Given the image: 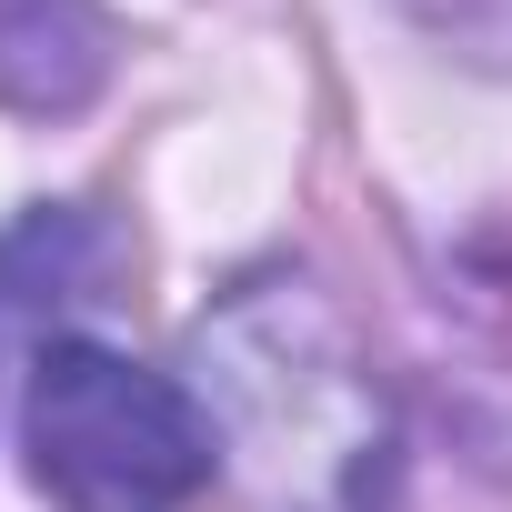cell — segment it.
Wrapping results in <instances>:
<instances>
[{"mask_svg": "<svg viewBox=\"0 0 512 512\" xmlns=\"http://www.w3.org/2000/svg\"><path fill=\"white\" fill-rule=\"evenodd\" d=\"M21 452L61 512H171L221 462L201 402L101 342H51L31 362Z\"/></svg>", "mask_w": 512, "mask_h": 512, "instance_id": "obj_1", "label": "cell"}, {"mask_svg": "<svg viewBox=\"0 0 512 512\" xmlns=\"http://www.w3.org/2000/svg\"><path fill=\"white\" fill-rule=\"evenodd\" d=\"M111 81L101 0H0V111L61 121Z\"/></svg>", "mask_w": 512, "mask_h": 512, "instance_id": "obj_2", "label": "cell"}]
</instances>
